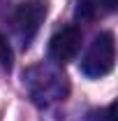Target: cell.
Listing matches in <instances>:
<instances>
[{"label":"cell","mask_w":118,"mask_h":121,"mask_svg":"<svg viewBox=\"0 0 118 121\" xmlns=\"http://www.w3.org/2000/svg\"><path fill=\"white\" fill-rule=\"evenodd\" d=\"M114 60H116V42L111 33H100L93 42L88 51L81 58V72L90 79L104 77L114 70Z\"/></svg>","instance_id":"cell-1"},{"label":"cell","mask_w":118,"mask_h":121,"mask_svg":"<svg viewBox=\"0 0 118 121\" xmlns=\"http://www.w3.org/2000/svg\"><path fill=\"white\" fill-rule=\"evenodd\" d=\"M26 82H28V89L32 93V98L39 100V103L58 100L65 93V77L60 75L58 70H53V68L37 65V68L28 70Z\"/></svg>","instance_id":"cell-2"},{"label":"cell","mask_w":118,"mask_h":121,"mask_svg":"<svg viewBox=\"0 0 118 121\" xmlns=\"http://www.w3.org/2000/svg\"><path fill=\"white\" fill-rule=\"evenodd\" d=\"M44 16H46V0H26L14 9L12 26H14L16 35L23 40V44H28L35 37Z\"/></svg>","instance_id":"cell-3"},{"label":"cell","mask_w":118,"mask_h":121,"mask_svg":"<svg viewBox=\"0 0 118 121\" xmlns=\"http://www.w3.org/2000/svg\"><path fill=\"white\" fill-rule=\"evenodd\" d=\"M79 49H81V30L76 26H65L49 40V56L53 63L72 60L79 54Z\"/></svg>","instance_id":"cell-4"},{"label":"cell","mask_w":118,"mask_h":121,"mask_svg":"<svg viewBox=\"0 0 118 121\" xmlns=\"http://www.w3.org/2000/svg\"><path fill=\"white\" fill-rule=\"evenodd\" d=\"M116 9V0H79L76 12L86 19H93L97 14H106Z\"/></svg>","instance_id":"cell-5"},{"label":"cell","mask_w":118,"mask_h":121,"mask_svg":"<svg viewBox=\"0 0 118 121\" xmlns=\"http://www.w3.org/2000/svg\"><path fill=\"white\" fill-rule=\"evenodd\" d=\"M0 63H2V68H12V49L7 44V40L0 35Z\"/></svg>","instance_id":"cell-6"}]
</instances>
